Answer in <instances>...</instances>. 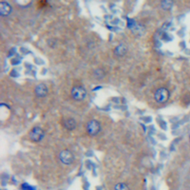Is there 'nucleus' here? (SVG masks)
Listing matches in <instances>:
<instances>
[{
  "label": "nucleus",
  "instance_id": "423d86ee",
  "mask_svg": "<svg viewBox=\"0 0 190 190\" xmlns=\"http://www.w3.org/2000/svg\"><path fill=\"white\" fill-rule=\"evenodd\" d=\"M34 93L38 98H45L48 93V88L44 83H40L36 86L34 89Z\"/></svg>",
  "mask_w": 190,
  "mask_h": 190
},
{
  "label": "nucleus",
  "instance_id": "39448f33",
  "mask_svg": "<svg viewBox=\"0 0 190 190\" xmlns=\"http://www.w3.org/2000/svg\"><path fill=\"white\" fill-rule=\"evenodd\" d=\"M59 160L63 164L65 165H70L74 162V156L71 151L65 149L59 153Z\"/></svg>",
  "mask_w": 190,
  "mask_h": 190
},
{
  "label": "nucleus",
  "instance_id": "20e7f679",
  "mask_svg": "<svg viewBox=\"0 0 190 190\" xmlns=\"http://www.w3.org/2000/svg\"><path fill=\"white\" fill-rule=\"evenodd\" d=\"M86 90L81 86H76L72 88L71 94L74 100L77 101L83 100L86 97Z\"/></svg>",
  "mask_w": 190,
  "mask_h": 190
},
{
  "label": "nucleus",
  "instance_id": "f03ea898",
  "mask_svg": "<svg viewBox=\"0 0 190 190\" xmlns=\"http://www.w3.org/2000/svg\"><path fill=\"white\" fill-rule=\"evenodd\" d=\"M169 92L165 88H160L154 93V98L157 103H165L168 101L169 98Z\"/></svg>",
  "mask_w": 190,
  "mask_h": 190
},
{
  "label": "nucleus",
  "instance_id": "7ed1b4c3",
  "mask_svg": "<svg viewBox=\"0 0 190 190\" xmlns=\"http://www.w3.org/2000/svg\"><path fill=\"white\" fill-rule=\"evenodd\" d=\"M45 137V131L42 128L35 126L29 132V138L33 142H40Z\"/></svg>",
  "mask_w": 190,
  "mask_h": 190
},
{
  "label": "nucleus",
  "instance_id": "f8f14e48",
  "mask_svg": "<svg viewBox=\"0 0 190 190\" xmlns=\"http://www.w3.org/2000/svg\"><path fill=\"white\" fill-rule=\"evenodd\" d=\"M22 190H36V188L32 187V186H31L29 184H28V183H22Z\"/></svg>",
  "mask_w": 190,
  "mask_h": 190
},
{
  "label": "nucleus",
  "instance_id": "1a4fd4ad",
  "mask_svg": "<svg viewBox=\"0 0 190 190\" xmlns=\"http://www.w3.org/2000/svg\"><path fill=\"white\" fill-rule=\"evenodd\" d=\"M127 52V47L124 44H120L115 48V54L117 57H123Z\"/></svg>",
  "mask_w": 190,
  "mask_h": 190
},
{
  "label": "nucleus",
  "instance_id": "6e6552de",
  "mask_svg": "<svg viewBox=\"0 0 190 190\" xmlns=\"http://www.w3.org/2000/svg\"><path fill=\"white\" fill-rule=\"evenodd\" d=\"M64 126L69 131H73L77 127V122L73 118H68L64 120Z\"/></svg>",
  "mask_w": 190,
  "mask_h": 190
},
{
  "label": "nucleus",
  "instance_id": "f257e3e1",
  "mask_svg": "<svg viewBox=\"0 0 190 190\" xmlns=\"http://www.w3.org/2000/svg\"><path fill=\"white\" fill-rule=\"evenodd\" d=\"M86 130H87L88 134L90 136L94 137V136L98 135L101 131L100 123L97 120H92L88 123Z\"/></svg>",
  "mask_w": 190,
  "mask_h": 190
},
{
  "label": "nucleus",
  "instance_id": "9b49d317",
  "mask_svg": "<svg viewBox=\"0 0 190 190\" xmlns=\"http://www.w3.org/2000/svg\"><path fill=\"white\" fill-rule=\"evenodd\" d=\"M115 190H129V188L126 183H120L115 186Z\"/></svg>",
  "mask_w": 190,
  "mask_h": 190
},
{
  "label": "nucleus",
  "instance_id": "9d476101",
  "mask_svg": "<svg viewBox=\"0 0 190 190\" xmlns=\"http://www.w3.org/2000/svg\"><path fill=\"white\" fill-rule=\"evenodd\" d=\"M172 2L171 1H164L161 3V7L164 10H169L172 7Z\"/></svg>",
  "mask_w": 190,
  "mask_h": 190
},
{
  "label": "nucleus",
  "instance_id": "0eeeda50",
  "mask_svg": "<svg viewBox=\"0 0 190 190\" xmlns=\"http://www.w3.org/2000/svg\"><path fill=\"white\" fill-rule=\"evenodd\" d=\"M12 8L7 2L0 3V14L3 16H8L11 14Z\"/></svg>",
  "mask_w": 190,
  "mask_h": 190
}]
</instances>
